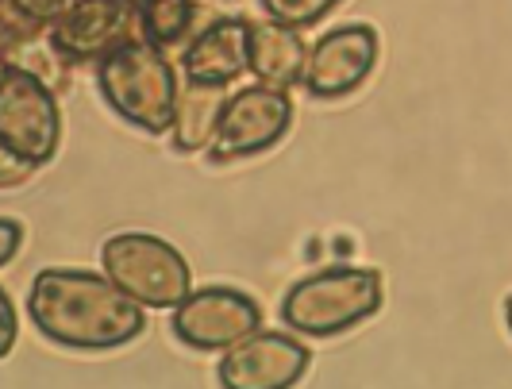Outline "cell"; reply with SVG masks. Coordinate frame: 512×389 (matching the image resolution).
<instances>
[{
	"instance_id": "1",
	"label": "cell",
	"mask_w": 512,
	"mask_h": 389,
	"mask_svg": "<svg viewBox=\"0 0 512 389\" xmlns=\"http://www.w3.org/2000/svg\"><path fill=\"white\" fill-rule=\"evenodd\" d=\"M27 316L43 336L70 351H112L143 336V305L128 297L108 274L58 270L35 274L27 293Z\"/></svg>"
},
{
	"instance_id": "2",
	"label": "cell",
	"mask_w": 512,
	"mask_h": 389,
	"mask_svg": "<svg viewBox=\"0 0 512 389\" xmlns=\"http://www.w3.org/2000/svg\"><path fill=\"white\" fill-rule=\"evenodd\" d=\"M97 89L104 104L131 128L147 135L174 131L181 81L162 47L147 39H124L97 62Z\"/></svg>"
},
{
	"instance_id": "3",
	"label": "cell",
	"mask_w": 512,
	"mask_h": 389,
	"mask_svg": "<svg viewBox=\"0 0 512 389\" xmlns=\"http://www.w3.org/2000/svg\"><path fill=\"white\" fill-rule=\"evenodd\" d=\"M382 309V274L370 266H328L301 278L282 297V324L297 336L328 339L351 332Z\"/></svg>"
},
{
	"instance_id": "4",
	"label": "cell",
	"mask_w": 512,
	"mask_h": 389,
	"mask_svg": "<svg viewBox=\"0 0 512 389\" xmlns=\"http://www.w3.org/2000/svg\"><path fill=\"white\" fill-rule=\"evenodd\" d=\"M101 266L143 309H178L193 293V270L185 255L151 232H116L104 239Z\"/></svg>"
},
{
	"instance_id": "5",
	"label": "cell",
	"mask_w": 512,
	"mask_h": 389,
	"mask_svg": "<svg viewBox=\"0 0 512 389\" xmlns=\"http://www.w3.org/2000/svg\"><path fill=\"white\" fill-rule=\"evenodd\" d=\"M62 143V108L54 85L20 62L4 66L0 81V147L4 158H16L31 170L47 166Z\"/></svg>"
},
{
	"instance_id": "6",
	"label": "cell",
	"mask_w": 512,
	"mask_h": 389,
	"mask_svg": "<svg viewBox=\"0 0 512 389\" xmlns=\"http://www.w3.org/2000/svg\"><path fill=\"white\" fill-rule=\"evenodd\" d=\"M293 124V101L285 89L274 85H247L235 97H228L216 139L208 147L212 162H231V158H251L270 151Z\"/></svg>"
},
{
	"instance_id": "7",
	"label": "cell",
	"mask_w": 512,
	"mask_h": 389,
	"mask_svg": "<svg viewBox=\"0 0 512 389\" xmlns=\"http://www.w3.org/2000/svg\"><path fill=\"white\" fill-rule=\"evenodd\" d=\"M262 309L255 297L231 286L193 289L174 309V336L193 351H231L239 339L258 332Z\"/></svg>"
},
{
	"instance_id": "8",
	"label": "cell",
	"mask_w": 512,
	"mask_h": 389,
	"mask_svg": "<svg viewBox=\"0 0 512 389\" xmlns=\"http://www.w3.org/2000/svg\"><path fill=\"white\" fill-rule=\"evenodd\" d=\"M312 351L289 332H251L239 339L216 366L220 386L228 389H285L305 378Z\"/></svg>"
},
{
	"instance_id": "9",
	"label": "cell",
	"mask_w": 512,
	"mask_h": 389,
	"mask_svg": "<svg viewBox=\"0 0 512 389\" xmlns=\"http://www.w3.org/2000/svg\"><path fill=\"white\" fill-rule=\"evenodd\" d=\"M378 51H382V39L370 24L335 27L328 35H320L316 47L308 51V70L301 85L320 101L347 97L374 74Z\"/></svg>"
},
{
	"instance_id": "10",
	"label": "cell",
	"mask_w": 512,
	"mask_h": 389,
	"mask_svg": "<svg viewBox=\"0 0 512 389\" xmlns=\"http://www.w3.org/2000/svg\"><path fill=\"white\" fill-rule=\"evenodd\" d=\"M135 24L139 16L128 0H74L51 24V47L62 62H101L131 39Z\"/></svg>"
},
{
	"instance_id": "11",
	"label": "cell",
	"mask_w": 512,
	"mask_h": 389,
	"mask_svg": "<svg viewBox=\"0 0 512 389\" xmlns=\"http://www.w3.org/2000/svg\"><path fill=\"white\" fill-rule=\"evenodd\" d=\"M251 70V24L243 16H212L189 43L181 74L201 85H231Z\"/></svg>"
},
{
	"instance_id": "12",
	"label": "cell",
	"mask_w": 512,
	"mask_h": 389,
	"mask_svg": "<svg viewBox=\"0 0 512 389\" xmlns=\"http://www.w3.org/2000/svg\"><path fill=\"white\" fill-rule=\"evenodd\" d=\"M308 70V47L301 39V27L282 20H258L251 24V74L262 85L289 89L301 85Z\"/></svg>"
},
{
	"instance_id": "13",
	"label": "cell",
	"mask_w": 512,
	"mask_h": 389,
	"mask_svg": "<svg viewBox=\"0 0 512 389\" xmlns=\"http://www.w3.org/2000/svg\"><path fill=\"white\" fill-rule=\"evenodd\" d=\"M224 85H201V81H181L178 108H174V151L178 155H197L212 147L220 116H224Z\"/></svg>"
},
{
	"instance_id": "14",
	"label": "cell",
	"mask_w": 512,
	"mask_h": 389,
	"mask_svg": "<svg viewBox=\"0 0 512 389\" xmlns=\"http://www.w3.org/2000/svg\"><path fill=\"white\" fill-rule=\"evenodd\" d=\"M139 16V31L143 39L154 43V47H178V43H189L201 27H197V16L205 8H197L193 0H128Z\"/></svg>"
},
{
	"instance_id": "15",
	"label": "cell",
	"mask_w": 512,
	"mask_h": 389,
	"mask_svg": "<svg viewBox=\"0 0 512 389\" xmlns=\"http://www.w3.org/2000/svg\"><path fill=\"white\" fill-rule=\"evenodd\" d=\"M339 0H262V12L270 20H282L293 27H312L324 16H332V8Z\"/></svg>"
},
{
	"instance_id": "16",
	"label": "cell",
	"mask_w": 512,
	"mask_h": 389,
	"mask_svg": "<svg viewBox=\"0 0 512 389\" xmlns=\"http://www.w3.org/2000/svg\"><path fill=\"white\" fill-rule=\"evenodd\" d=\"M74 0H4V12H12V16H20L27 20L31 27H51L66 8H70Z\"/></svg>"
},
{
	"instance_id": "17",
	"label": "cell",
	"mask_w": 512,
	"mask_h": 389,
	"mask_svg": "<svg viewBox=\"0 0 512 389\" xmlns=\"http://www.w3.org/2000/svg\"><path fill=\"white\" fill-rule=\"evenodd\" d=\"M0 235H4V251H0V266H8V262L16 259L20 243H24V224H20V220H12V216H4V220H0Z\"/></svg>"
},
{
	"instance_id": "18",
	"label": "cell",
	"mask_w": 512,
	"mask_h": 389,
	"mask_svg": "<svg viewBox=\"0 0 512 389\" xmlns=\"http://www.w3.org/2000/svg\"><path fill=\"white\" fill-rule=\"evenodd\" d=\"M0 309H4V339H0V359H4L16 343V301L8 289H0Z\"/></svg>"
},
{
	"instance_id": "19",
	"label": "cell",
	"mask_w": 512,
	"mask_h": 389,
	"mask_svg": "<svg viewBox=\"0 0 512 389\" xmlns=\"http://www.w3.org/2000/svg\"><path fill=\"white\" fill-rule=\"evenodd\" d=\"M505 324H509V332H512V293H509V301H505Z\"/></svg>"
}]
</instances>
